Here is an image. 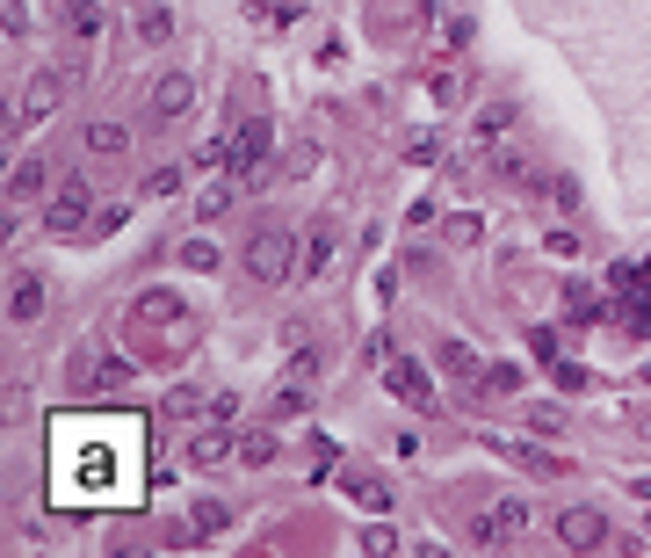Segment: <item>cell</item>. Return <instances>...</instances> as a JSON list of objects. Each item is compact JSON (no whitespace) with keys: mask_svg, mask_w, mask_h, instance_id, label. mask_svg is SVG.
Returning a JSON list of instances; mask_svg holds the SVG:
<instances>
[{"mask_svg":"<svg viewBox=\"0 0 651 558\" xmlns=\"http://www.w3.org/2000/svg\"><path fill=\"white\" fill-rule=\"evenodd\" d=\"M558 544H565V551H608V544H616V529H608V515H600V507H558Z\"/></svg>","mask_w":651,"mask_h":558,"instance_id":"cell-7","label":"cell"},{"mask_svg":"<svg viewBox=\"0 0 651 558\" xmlns=\"http://www.w3.org/2000/svg\"><path fill=\"white\" fill-rule=\"evenodd\" d=\"M58 30H66L73 52H87V44L109 30V8H102V0H58Z\"/></svg>","mask_w":651,"mask_h":558,"instance_id":"cell-11","label":"cell"},{"mask_svg":"<svg viewBox=\"0 0 651 558\" xmlns=\"http://www.w3.org/2000/svg\"><path fill=\"white\" fill-rule=\"evenodd\" d=\"M87 226H95V182L66 175V182H58V196L44 204V232H52V240H80Z\"/></svg>","mask_w":651,"mask_h":558,"instance_id":"cell-5","label":"cell"},{"mask_svg":"<svg viewBox=\"0 0 651 558\" xmlns=\"http://www.w3.org/2000/svg\"><path fill=\"white\" fill-rule=\"evenodd\" d=\"M297 254H305V240H290L283 226H261L254 240H246V276L261 283V291H275V283H290V269H297Z\"/></svg>","mask_w":651,"mask_h":558,"instance_id":"cell-4","label":"cell"},{"mask_svg":"<svg viewBox=\"0 0 651 558\" xmlns=\"http://www.w3.org/2000/svg\"><path fill=\"white\" fill-rule=\"evenodd\" d=\"M131 123H117V117H95V123H87V131H80V153L87 160H95V167H109V160H131Z\"/></svg>","mask_w":651,"mask_h":558,"instance_id":"cell-10","label":"cell"},{"mask_svg":"<svg viewBox=\"0 0 651 558\" xmlns=\"http://www.w3.org/2000/svg\"><path fill=\"white\" fill-rule=\"evenodd\" d=\"M174 30H181V8H174V0H145V8H137V44H167Z\"/></svg>","mask_w":651,"mask_h":558,"instance_id":"cell-16","label":"cell"},{"mask_svg":"<svg viewBox=\"0 0 651 558\" xmlns=\"http://www.w3.org/2000/svg\"><path fill=\"white\" fill-rule=\"evenodd\" d=\"M558 319H572V327H594V319H600V297H594V291H572Z\"/></svg>","mask_w":651,"mask_h":558,"instance_id":"cell-30","label":"cell"},{"mask_svg":"<svg viewBox=\"0 0 651 558\" xmlns=\"http://www.w3.org/2000/svg\"><path fill=\"white\" fill-rule=\"evenodd\" d=\"M246 15H254V30H283V22H297V8H275V0H254Z\"/></svg>","mask_w":651,"mask_h":558,"instance_id":"cell-35","label":"cell"},{"mask_svg":"<svg viewBox=\"0 0 651 558\" xmlns=\"http://www.w3.org/2000/svg\"><path fill=\"white\" fill-rule=\"evenodd\" d=\"M123 218H131V210H123V204H109V210H95V226H87V232H117Z\"/></svg>","mask_w":651,"mask_h":558,"instance_id":"cell-41","label":"cell"},{"mask_svg":"<svg viewBox=\"0 0 651 558\" xmlns=\"http://www.w3.org/2000/svg\"><path fill=\"white\" fill-rule=\"evenodd\" d=\"M167 420H203L210 414V400H203V384H174L167 392V406H159Z\"/></svg>","mask_w":651,"mask_h":558,"instance_id":"cell-24","label":"cell"},{"mask_svg":"<svg viewBox=\"0 0 651 558\" xmlns=\"http://www.w3.org/2000/svg\"><path fill=\"white\" fill-rule=\"evenodd\" d=\"M521 384H529L521 363H485V392H493V400H521Z\"/></svg>","mask_w":651,"mask_h":558,"instance_id":"cell-26","label":"cell"},{"mask_svg":"<svg viewBox=\"0 0 651 558\" xmlns=\"http://www.w3.org/2000/svg\"><path fill=\"white\" fill-rule=\"evenodd\" d=\"M268 153H275V123L268 117H246L240 131H232V153H224V175H240L246 189L261 182V167H268Z\"/></svg>","mask_w":651,"mask_h":558,"instance_id":"cell-6","label":"cell"},{"mask_svg":"<svg viewBox=\"0 0 651 558\" xmlns=\"http://www.w3.org/2000/svg\"><path fill=\"white\" fill-rule=\"evenodd\" d=\"M137 196H181V167H153V175L137 182Z\"/></svg>","mask_w":651,"mask_h":558,"instance_id":"cell-33","label":"cell"},{"mask_svg":"<svg viewBox=\"0 0 651 558\" xmlns=\"http://www.w3.org/2000/svg\"><path fill=\"white\" fill-rule=\"evenodd\" d=\"M319 370H325V355L311 349V341H297V355H290V378H305V384H319Z\"/></svg>","mask_w":651,"mask_h":558,"instance_id":"cell-34","label":"cell"},{"mask_svg":"<svg viewBox=\"0 0 651 558\" xmlns=\"http://www.w3.org/2000/svg\"><path fill=\"white\" fill-rule=\"evenodd\" d=\"M240 196H246V182H240V175H218V189H210L203 204H196V218H203V226H218V218H224L232 204H240Z\"/></svg>","mask_w":651,"mask_h":558,"instance_id":"cell-23","label":"cell"},{"mask_svg":"<svg viewBox=\"0 0 651 558\" xmlns=\"http://www.w3.org/2000/svg\"><path fill=\"white\" fill-rule=\"evenodd\" d=\"M44 276H30V269H15V283H8V319H15V327H36V319H44Z\"/></svg>","mask_w":651,"mask_h":558,"instance_id":"cell-14","label":"cell"},{"mask_svg":"<svg viewBox=\"0 0 651 558\" xmlns=\"http://www.w3.org/2000/svg\"><path fill=\"white\" fill-rule=\"evenodd\" d=\"M515 117H521L515 102H493V109H478V123H471V145H485V153H493V145H499V131H515Z\"/></svg>","mask_w":651,"mask_h":558,"instance_id":"cell-21","label":"cell"},{"mask_svg":"<svg viewBox=\"0 0 651 558\" xmlns=\"http://www.w3.org/2000/svg\"><path fill=\"white\" fill-rule=\"evenodd\" d=\"M333 247H341L333 218H311V226H305V254H297V276H305V283H319L325 269H333Z\"/></svg>","mask_w":651,"mask_h":558,"instance_id":"cell-12","label":"cell"},{"mask_svg":"<svg viewBox=\"0 0 651 558\" xmlns=\"http://www.w3.org/2000/svg\"><path fill=\"white\" fill-rule=\"evenodd\" d=\"M499 450H507V457H515V464L521 471H543V479H565V457H550V450H536V442H499Z\"/></svg>","mask_w":651,"mask_h":558,"instance_id":"cell-22","label":"cell"},{"mask_svg":"<svg viewBox=\"0 0 651 558\" xmlns=\"http://www.w3.org/2000/svg\"><path fill=\"white\" fill-rule=\"evenodd\" d=\"M196 109V80L189 73H153V80H145V117L153 123H181Z\"/></svg>","mask_w":651,"mask_h":558,"instance_id":"cell-8","label":"cell"},{"mask_svg":"<svg viewBox=\"0 0 651 558\" xmlns=\"http://www.w3.org/2000/svg\"><path fill=\"white\" fill-rule=\"evenodd\" d=\"M145 493V428L137 420H66L52 436V501L58 507H131Z\"/></svg>","mask_w":651,"mask_h":558,"instance_id":"cell-1","label":"cell"},{"mask_svg":"<svg viewBox=\"0 0 651 558\" xmlns=\"http://www.w3.org/2000/svg\"><path fill=\"white\" fill-rule=\"evenodd\" d=\"M493 167H499V182H536L529 153H515V145H493Z\"/></svg>","mask_w":651,"mask_h":558,"instance_id":"cell-29","label":"cell"},{"mask_svg":"<svg viewBox=\"0 0 651 558\" xmlns=\"http://www.w3.org/2000/svg\"><path fill=\"white\" fill-rule=\"evenodd\" d=\"M355 551H362V558H391V551H406V544H398L391 523H369V529L355 537Z\"/></svg>","mask_w":651,"mask_h":558,"instance_id":"cell-28","label":"cell"},{"mask_svg":"<svg viewBox=\"0 0 651 558\" xmlns=\"http://www.w3.org/2000/svg\"><path fill=\"white\" fill-rule=\"evenodd\" d=\"M181 269H189V276H210V269H218V247H210V240H189V247H181Z\"/></svg>","mask_w":651,"mask_h":558,"instance_id":"cell-32","label":"cell"},{"mask_svg":"<svg viewBox=\"0 0 651 558\" xmlns=\"http://www.w3.org/2000/svg\"><path fill=\"white\" fill-rule=\"evenodd\" d=\"M0 22H8V36H15V44L36 30V22H30V0H8V15H0Z\"/></svg>","mask_w":651,"mask_h":558,"instance_id":"cell-38","label":"cell"},{"mask_svg":"<svg viewBox=\"0 0 651 558\" xmlns=\"http://www.w3.org/2000/svg\"><path fill=\"white\" fill-rule=\"evenodd\" d=\"M558 384H565V392H586V363H558Z\"/></svg>","mask_w":651,"mask_h":558,"instance_id":"cell-42","label":"cell"},{"mask_svg":"<svg viewBox=\"0 0 651 558\" xmlns=\"http://www.w3.org/2000/svg\"><path fill=\"white\" fill-rule=\"evenodd\" d=\"M521 529H529V501H521V493H493V501L463 523V544H471V551H515Z\"/></svg>","mask_w":651,"mask_h":558,"instance_id":"cell-3","label":"cell"},{"mask_svg":"<svg viewBox=\"0 0 651 558\" xmlns=\"http://www.w3.org/2000/svg\"><path fill=\"white\" fill-rule=\"evenodd\" d=\"M543 254H558V262H580L586 247H580V232H550V240H543Z\"/></svg>","mask_w":651,"mask_h":558,"instance_id":"cell-37","label":"cell"},{"mask_svg":"<svg viewBox=\"0 0 651 558\" xmlns=\"http://www.w3.org/2000/svg\"><path fill=\"white\" fill-rule=\"evenodd\" d=\"M297 414H311V384H305V378H290V384L268 400V420H297Z\"/></svg>","mask_w":651,"mask_h":558,"instance_id":"cell-25","label":"cell"},{"mask_svg":"<svg viewBox=\"0 0 651 558\" xmlns=\"http://www.w3.org/2000/svg\"><path fill=\"white\" fill-rule=\"evenodd\" d=\"M224 523H232V507H224V501H196V507H189V544H196V537H218Z\"/></svg>","mask_w":651,"mask_h":558,"instance_id":"cell-27","label":"cell"},{"mask_svg":"<svg viewBox=\"0 0 651 558\" xmlns=\"http://www.w3.org/2000/svg\"><path fill=\"white\" fill-rule=\"evenodd\" d=\"M521 428H529V436H543V442H558V436H565V406H550V400H521Z\"/></svg>","mask_w":651,"mask_h":558,"instance_id":"cell-19","label":"cell"},{"mask_svg":"<svg viewBox=\"0 0 651 558\" xmlns=\"http://www.w3.org/2000/svg\"><path fill=\"white\" fill-rule=\"evenodd\" d=\"M637 436H644V442H651V406H644V414H637Z\"/></svg>","mask_w":651,"mask_h":558,"instance_id":"cell-43","label":"cell"},{"mask_svg":"<svg viewBox=\"0 0 651 558\" xmlns=\"http://www.w3.org/2000/svg\"><path fill=\"white\" fill-rule=\"evenodd\" d=\"M550 204H558V210H580V182L558 175V182H550Z\"/></svg>","mask_w":651,"mask_h":558,"instance_id":"cell-39","label":"cell"},{"mask_svg":"<svg viewBox=\"0 0 651 558\" xmlns=\"http://www.w3.org/2000/svg\"><path fill=\"white\" fill-rule=\"evenodd\" d=\"M275 428H283V420H275ZM275 428H246L240 436V471H268L275 457H283V436H275Z\"/></svg>","mask_w":651,"mask_h":558,"instance_id":"cell-18","label":"cell"},{"mask_svg":"<svg viewBox=\"0 0 651 558\" xmlns=\"http://www.w3.org/2000/svg\"><path fill=\"white\" fill-rule=\"evenodd\" d=\"M412 160H420V167H434V160H442V131H412V145H406Z\"/></svg>","mask_w":651,"mask_h":558,"instance_id":"cell-36","label":"cell"},{"mask_svg":"<svg viewBox=\"0 0 651 558\" xmlns=\"http://www.w3.org/2000/svg\"><path fill=\"white\" fill-rule=\"evenodd\" d=\"M203 420H240V392H218V400H210V414Z\"/></svg>","mask_w":651,"mask_h":558,"instance_id":"cell-40","label":"cell"},{"mask_svg":"<svg viewBox=\"0 0 651 558\" xmlns=\"http://www.w3.org/2000/svg\"><path fill=\"white\" fill-rule=\"evenodd\" d=\"M449 240H456V247H478L485 240V218H478V210H456V218H449Z\"/></svg>","mask_w":651,"mask_h":558,"instance_id":"cell-31","label":"cell"},{"mask_svg":"<svg viewBox=\"0 0 651 558\" xmlns=\"http://www.w3.org/2000/svg\"><path fill=\"white\" fill-rule=\"evenodd\" d=\"M442 370H449V384H456V392H485V363L463 349V341H442Z\"/></svg>","mask_w":651,"mask_h":558,"instance_id":"cell-17","label":"cell"},{"mask_svg":"<svg viewBox=\"0 0 651 558\" xmlns=\"http://www.w3.org/2000/svg\"><path fill=\"white\" fill-rule=\"evenodd\" d=\"M44 189H52V167H44L36 153H22L15 167H8V204H15V210H30Z\"/></svg>","mask_w":651,"mask_h":558,"instance_id":"cell-13","label":"cell"},{"mask_svg":"<svg viewBox=\"0 0 651 558\" xmlns=\"http://www.w3.org/2000/svg\"><path fill=\"white\" fill-rule=\"evenodd\" d=\"M189 464H196V471H224V464H240V436H232V420H196V436H189Z\"/></svg>","mask_w":651,"mask_h":558,"instance_id":"cell-9","label":"cell"},{"mask_svg":"<svg viewBox=\"0 0 651 558\" xmlns=\"http://www.w3.org/2000/svg\"><path fill=\"white\" fill-rule=\"evenodd\" d=\"M341 493L369 515H391V479H377V471H341Z\"/></svg>","mask_w":651,"mask_h":558,"instance_id":"cell-15","label":"cell"},{"mask_svg":"<svg viewBox=\"0 0 651 558\" xmlns=\"http://www.w3.org/2000/svg\"><path fill=\"white\" fill-rule=\"evenodd\" d=\"M87 73V58L80 52H66V58H52V66H36L30 80H22V102H15V131L30 139L36 123H52L58 109H66V95H73V80Z\"/></svg>","mask_w":651,"mask_h":558,"instance_id":"cell-2","label":"cell"},{"mask_svg":"<svg viewBox=\"0 0 651 558\" xmlns=\"http://www.w3.org/2000/svg\"><path fill=\"white\" fill-rule=\"evenodd\" d=\"M384 384H391L398 400H412V406H428L434 392H428V378H420V363H412V355H398L391 370H384Z\"/></svg>","mask_w":651,"mask_h":558,"instance_id":"cell-20","label":"cell"}]
</instances>
